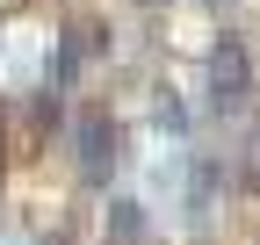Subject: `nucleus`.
Wrapping results in <instances>:
<instances>
[{
	"instance_id": "obj_2",
	"label": "nucleus",
	"mask_w": 260,
	"mask_h": 245,
	"mask_svg": "<svg viewBox=\"0 0 260 245\" xmlns=\"http://www.w3.org/2000/svg\"><path fill=\"white\" fill-rule=\"evenodd\" d=\"M73 144H80V173L87 180H109V166H116V130H109V123L102 115H80Z\"/></svg>"
},
{
	"instance_id": "obj_3",
	"label": "nucleus",
	"mask_w": 260,
	"mask_h": 245,
	"mask_svg": "<svg viewBox=\"0 0 260 245\" xmlns=\"http://www.w3.org/2000/svg\"><path fill=\"white\" fill-rule=\"evenodd\" d=\"M138 238H145V209L138 202H116L109 209V245H138Z\"/></svg>"
},
{
	"instance_id": "obj_1",
	"label": "nucleus",
	"mask_w": 260,
	"mask_h": 245,
	"mask_svg": "<svg viewBox=\"0 0 260 245\" xmlns=\"http://www.w3.org/2000/svg\"><path fill=\"white\" fill-rule=\"evenodd\" d=\"M203 87H210V108L217 115H239L246 108V94H253V51H246V36H217L210 44Z\"/></svg>"
}]
</instances>
